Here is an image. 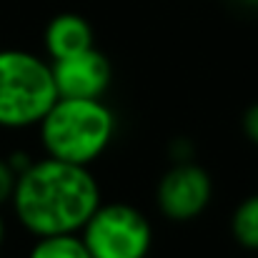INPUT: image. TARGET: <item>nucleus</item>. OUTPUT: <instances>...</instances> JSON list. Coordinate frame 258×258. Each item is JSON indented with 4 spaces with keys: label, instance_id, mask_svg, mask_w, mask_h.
Segmentation results:
<instances>
[{
    "label": "nucleus",
    "instance_id": "nucleus-1",
    "mask_svg": "<svg viewBox=\"0 0 258 258\" xmlns=\"http://www.w3.org/2000/svg\"><path fill=\"white\" fill-rule=\"evenodd\" d=\"M10 203L18 223L38 238L78 233L103 198L100 183L88 166L45 156L18 173Z\"/></svg>",
    "mask_w": 258,
    "mask_h": 258
},
{
    "label": "nucleus",
    "instance_id": "nucleus-2",
    "mask_svg": "<svg viewBox=\"0 0 258 258\" xmlns=\"http://www.w3.org/2000/svg\"><path fill=\"white\" fill-rule=\"evenodd\" d=\"M45 156L90 166L115 141L118 120L103 98H63L38 123Z\"/></svg>",
    "mask_w": 258,
    "mask_h": 258
},
{
    "label": "nucleus",
    "instance_id": "nucleus-3",
    "mask_svg": "<svg viewBox=\"0 0 258 258\" xmlns=\"http://www.w3.org/2000/svg\"><path fill=\"white\" fill-rule=\"evenodd\" d=\"M58 100L53 68L30 50H0V128H33Z\"/></svg>",
    "mask_w": 258,
    "mask_h": 258
},
{
    "label": "nucleus",
    "instance_id": "nucleus-4",
    "mask_svg": "<svg viewBox=\"0 0 258 258\" xmlns=\"http://www.w3.org/2000/svg\"><path fill=\"white\" fill-rule=\"evenodd\" d=\"M90 258H148L153 228L131 203H100L81 228Z\"/></svg>",
    "mask_w": 258,
    "mask_h": 258
},
{
    "label": "nucleus",
    "instance_id": "nucleus-5",
    "mask_svg": "<svg viewBox=\"0 0 258 258\" xmlns=\"http://www.w3.org/2000/svg\"><path fill=\"white\" fill-rule=\"evenodd\" d=\"M213 201V178L203 166L193 161L173 163L161 175L156 188V203L163 218L175 223L196 221Z\"/></svg>",
    "mask_w": 258,
    "mask_h": 258
},
{
    "label": "nucleus",
    "instance_id": "nucleus-6",
    "mask_svg": "<svg viewBox=\"0 0 258 258\" xmlns=\"http://www.w3.org/2000/svg\"><path fill=\"white\" fill-rule=\"evenodd\" d=\"M58 95L63 98H103L113 83L110 60L93 45L71 58L50 63Z\"/></svg>",
    "mask_w": 258,
    "mask_h": 258
},
{
    "label": "nucleus",
    "instance_id": "nucleus-7",
    "mask_svg": "<svg viewBox=\"0 0 258 258\" xmlns=\"http://www.w3.org/2000/svg\"><path fill=\"white\" fill-rule=\"evenodd\" d=\"M43 45H45V55L53 63V60L71 58L76 53H83L88 48H93L95 33H93V25L81 13H58L45 25Z\"/></svg>",
    "mask_w": 258,
    "mask_h": 258
},
{
    "label": "nucleus",
    "instance_id": "nucleus-8",
    "mask_svg": "<svg viewBox=\"0 0 258 258\" xmlns=\"http://www.w3.org/2000/svg\"><path fill=\"white\" fill-rule=\"evenodd\" d=\"M28 258H90V253L78 233H53L38 236Z\"/></svg>",
    "mask_w": 258,
    "mask_h": 258
},
{
    "label": "nucleus",
    "instance_id": "nucleus-9",
    "mask_svg": "<svg viewBox=\"0 0 258 258\" xmlns=\"http://www.w3.org/2000/svg\"><path fill=\"white\" fill-rule=\"evenodd\" d=\"M231 233L246 251L258 253V193L246 196L236 206L231 216Z\"/></svg>",
    "mask_w": 258,
    "mask_h": 258
},
{
    "label": "nucleus",
    "instance_id": "nucleus-10",
    "mask_svg": "<svg viewBox=\"0 0 258 258\" xmlns=\"http://www.w3.org/2000/svg\"><path fill=\"white\" fill-rule=\"evenodd\" d=\"M15 171L10 168V163L5 158H0V206L3 203H10V196H13V188H15Z\"/></svg>",
    "mask_w": 258,
    "mask_h": 258
},
{
    "label": "nucleus",
    "instance_id": "nucleus-11",
    "mask_svg": "<svg viewBox=\"0 0 258 258\" xmlns=\"http://www.w3.org/2000/svg\"><path fill=\"white\" fill-rule=\"evenodd\" d=\"M241 125H243L246 138H248L253 146H258V103H253V105H248V108H246Z\"/></svg>",
    "mask_w": 258,
    "mask_h": 258
},
{
    "label": "nucleus",
    "instance_id": "nucleus-12",
    "mask_svg": "<svg viewBox=\"0 0 258 258\" xmlns=\"http://www.w3.org/2000/svg\"><path fill=\"white\" fill-rule=\"evenodd\" d=\"M190 153H193V146H190V141H185V138H178V141H173V143H171V158L175 161V163L193 161V158H190Z\"/></svg>",
    "mask_w": 258,
    "mask_h": 258
},
{
    "label": "nucleus",
    "instance_id": "nucleus-13",
    "mask_svg": "<svg viewBox=\"0 0 258 258\" xmlns=\"http://www.w3.org/2000/svg\"><path fill=\"white\" fill-rule=\"evenodd\" d=\"M5 161L10 163V168H13V171H15V175H18V173L25 171V168H28V166L35 161V158H30L25 151H13V156H10V158H5Z\"/></svg>",
    "mask_w": 258,
    "mask_h": 258
},
{
    "label": "nucleus",
    "instance_id": "nucleus-14",
    "mask_svg": "<svg viewBox=\"0 0 258 258\" xmlns=\"http://www.w3.org/2000/svg\"><path fill=\"white\" fill-rule=\"evenodd\" d=\"M3 241H5V221L0 216V246H3Z\"/></svg>",
    "mask_w": 258,
    "mask_h": 258
},
{
    "label": "nucleus",
    "instance_id": "nucleus-15",
    "mask_svg": "<svg viewBox=\"0 0 258 258\" xmlns=\"http://www.w3.org/2000/svg\"><path fill=\"white\" fill-rule=\"evenodd\" d=\"M241 3H246V5H258V0H241Z\"/></svg>",
    "mask_w": 258,
    "mask_h": 258
},
{
    "label": "nucleus",
    "instance_id": "nucleus-16",
    "mask_svg": "<svg viewBox=\"0 0 258 258\" xmlns=\"http://www.w3.org/2000/svg\"><path fill=\"white\" fill-rule=\"evenodd\" d=\"M0 258H3V256H0Z\"/></svg>",
    "mask_w": 258,
    "mask_h": 258
}]
</instances>
